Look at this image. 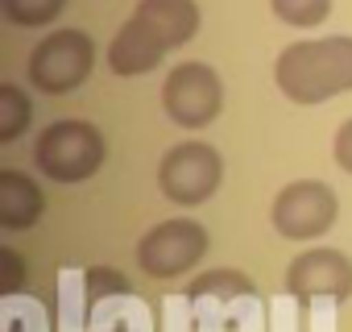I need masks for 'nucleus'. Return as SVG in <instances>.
Wrapping results in <instances>:
<instances>
[{
	"label": "nucleus",
	"instance_id": "obj_1",
	"mask_svg": "<svg viewBox=\"0 0 352 332\" xmlns=\"http://www.w3.org/2000/svg\"><path fill=\"white\" fill-rule=\"evenodd\" d=\"M274 79L286 100L311 108L331 96L352 92V38H311L294 42L278 54Z\"/></svg>",
	"mask_w": 352,
	"mask_h": 332
},
{
	"label": "nucleus",
	"instance_id": "obj_2",
	"mask_svg": "<svg viewBox=\"0 0 352 332\" xmlns=\"http://www.w3.org/2000/svg\"><path fill=\"white\" fill-rule=\"evenodd\" d=\"M108 158V141L91 121H54L34 141V166L54 183H87Z\"/></svg>",
	"mask_w": 352,
	"mask_h": 332
},
{
	"label": "nucleus",
	"instance_id": "obj_3",
	"mask_svg": "<svg viewBox=\"0 0 352 332\" xmlns=\"http://www.w3.org/2000/svg\"><path fill=\"white\" fill-rule=\"evenodd\" d=\"M220 183H224V158L208 141H179L174 149H166V158L157 166L162 196L179 208L208 204L220 191Z\"/></svg>",
	"mask_w": 352,
	"mask_h": 332
},
{
	"label": "nucleus",
	"instance_id": "obj_4",
	"mask_svg": "<svg viewBox=\"0 0 352 332\" xmlns=\"http://www.w3.org/2000/svg\"><path fill=\"white\" fill-rule=\"evenodd\" d=\"M96 67V42L83 30H54L30 54V83L42 96H71Z\"/></svg>",
	"mask_w": 352,
	"mask_h": 332
},
{
	"label": "nucleus",
	"instance_id": "obj_5",
	"mask_svg": "<svg viewBox=\"0 0 352 332\" xmlns=\"http://www.w3.org/2000/svg\"><path fill=\"white\" fill-rule=\"evenodd\" d=\"M270 220H274L278 237H286V241H315L340 220V196L319 179L286 183L274 196Z\"/></svg>",
	"mask_w": 352,
	"mask_h": 332
},
{
	"label": "nucleus",
	"instance_id": "obj_6",
	"mask_svg": "<svg viewBox=\"0 0 352 332\" xmlns=\"http://www.w3.org/2000/svg\"><path fill=\"white\" fill-rule=\"evenodd\" d=\"M162 108L179 129H208L224 108V83L208 63H179L162 83Z\"/></svg>",
	"mask_w": 352,
	"mask_h": 332
},
{
	"label": "nucleus",
	"instance_id": "obj_7",
	"mask_svg": "<svg viewBox=\"0 0 352 332\" xmlns=\"http://www.w3.org/2000/svg\"><path fill=\"white\" fill-rule=\"evenodd\" d=\"M208 229L199 220H162L137 241V266L149 278H179L208 253Z\"/></svg>",
	"mask_w": 352,
	"mask_h": 332
},
{
	"label": "nucleus",
	"instance_id": "obj_8",
	"mask_svg": "<svg viewBox=\"0 0 352 332\" xmlns=\"http://www.w3.org/2000/svg\"><path fill=\"white\" fill-rule=\"evenodd\" d=\"M286 295L298 303L352 299V258L340 249H307L286 266Z\"/></svg>",
	"mask_w": 352,
	"mask_h": 332
},
{
	"label": "nucleus",
	"instance_id": "obj_9",
	"mask_svg": "<svg viewBox=\"0 0 352 332\" xmlns=\"http://www.w3.org/2000/svg\"><path fill=\"white\" fill-rule=\"evenodd\" d=\"M166 50H179L199 34V5L195 0H141L133 13Z\"/></svg>",
	"mask_w": 352,
	"mask_h": 332
},
{
	"label": "nucleus",
	"instance_id": "obj_10",
	"mask_svg": "<svg viewBox=\"0 0 352 332\" xmlns=\"http://www.w3.org/2000/svg\"><path fill=\"white\" fill-rule=\"evenodd\" d=\"M162 59H166V46H162L137 17H129V21L116 30L112 46H108V67H112L116 75H124V79L149 75Z\"/></svg>",
	"mask_w": 352,
	"mask_h": 332
},
{
	"label": "nucleus",
	"instance_id": "obj_11",
	"mask_svg": "<svg viewBox=\"0 0 352 332\" xmlns=\"http://www.w3.org/2000/svg\"><path fill=\"white\" fill-rule=\"evenodd\" d=\"M42 212H46V196L30 175L0 171V229H9V233L34 229Z\"/></svg>",
	"mask_w": 352,
	"mask_h": 332
},
{
	"label": "nucleus",
	"instance_id": "obj_12",
	"mask_svg": "<svg viewBox=\"0 0 352 332\" xmlns=\"http://www.w3.org/2000/svg\"><path fill=\"white\" fill-rule=\"evenodd\" d=\"M187 295L195 303L199 299H236V295H253V278L241 270H208L187 287Z\"/></svg>",
	"mask_w": 352,
	"mask_h": 332
},
{
	"label": "nucleus",
	"instance_id": "obj_13",
	"mask_svg": "<svg viewBox=\"0 0 352 332\" xmlns=\"http://www.w3.org/2000/svg\"><path fill=\"white\" fill-rule=\"evenodd\" d=\"M34 104L17 83H0V141H17L30 129Z\"/></svg>",
	"mask_w": 352,
	"mask_h": 332
},
{
	"label": "nucleus",
	"instance_id": "obj_14",
	"mask_svg": "<svg viewBox=\"0 0 352 332\" xmlns=\"http://www.w3.org/2000/svg\"><path fill=\"white\" fill-rule=\"evenodd\" d=\"M67 5H71V0H0V13H5L13 25L34 30V25L58 21V17L67 13Z\"/></svg>",
	"mask_w": 352,
	"mask_h": 332
},
{
	"label": "nucleus",
	"instance_id": "obj_15",
	"mask_svg": "<svg viewBox=\"0 0 352 332\" xmlns=\"http://www.w3.org/2000/svg\"><path fill=\"white\" fill-rule=\"evenodd\" d=\"M270 9L278 21L286 25H298V30H315L327 21L331 13V0H270Z\"/></svg>",
	"mask_w": 352,
	"mask_h": 332
},
{
	"label": "nucleus",
	"instance_id": "obj_16",
	"mask_svg": "<svg viewBox=\"0 0 352 332\" xmlns=\"http://www.w3.org/2000/svg\"><path fill=\"white\" fill-rule=\"evenodd\" d=\"M331 154H336V166L344 175H352V116L336 129V141H331Z\"/></svg>",
	"mask_w": 352,
	"mask_h": 332
},
{
	"label": "nucleus",
	"instance_id": "obj_17",
	"mask_svg": "<svg viewBox=\"0 0 352 332\" xmlns=\"http://www.w3.org/2000/svg\"><path fill=\"white\" fill-rule=\"evenodd\" d=\"M0 270H5V278H0V291H5V295H13V291L21 287V278H25V270H21V258H17L13 249H0Z\"/></svg>",
	"mask_w": 352,
	"mask_h": 332
},
{
	"label": "nucleus",
	"instance_id": "obj_18",
	"mask_svg": "<svg viewBox=\"0 0 352 332\" xmlns=\"http://www.w3.org/2000/svg\"><path fill=\"white\" fill-rule=\"evenodd\" d=\"M87 287H91V295H104V291L124 295V291H129V287H124V278H120V274H112V270H91V274H87Z\"/></svg>",
	"mask_w": 352,
	"mask_h": 332
}]
</instances>
